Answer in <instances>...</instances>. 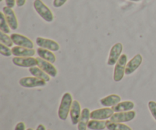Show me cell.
Instances as JSON below:
<instances>
[{"label": "cell", "instance_id": "obj_1", "mask_svg": "<svg viewBox=\"0 0 156 130\" xmlns=\"http://www.w3.org/2000/svg\"><path fill=\"white\" fill-rule=\"evenodd\" d=\"M73 97L70 93L66 92L62 95L58 110V117L61 120H66L68 117L73 104Z\"/></svg>", "mask_w": 156, "mask_h": 130}, {"label": "cell", "instance_id": "obj_2", "mask_svg": "<svg viewBox=\"0 0 156 130\" xmlns=\"http://www.w3.org/2000/svg\"><path fill=\"white\" fill-rule=\"evenodd\" d=\"M34 8L37 13L47 22H52L54 19L53 12L41 0H34Z\"/></svg>", "mask_w": 156, "mask_h": 130}, {"label": "cell", "instance_id": "obj_3", "mask_svg": "<svg viewBox=\"0 0 156 130\" xmlns=\"http://www.w3.org/2000/svg\"><path fill=\"white\" fill-rule=\"evenodd\" d=\"M126 64H127V56L126 54H122L114 67V80L115 82H120L123 79Z\"/></svg>", "mask_w": 156, "mask_h": 130}, {"label": "cell", "instance_id": "obj_4", "mask_svg": "<svg viewBox=\"0 0 156 130\" xmlns=\"http://www.w3.org/2000/svg\"><path fill=\"white\" fill-rule=\"evenodd\" d=\"M123 46L121 43H117L114 44L111 49V51L109 53V56L108 59V65L110 66L115 65L117 61L119 60L120 57L122 55Z\"/></svg>", "mask_w": 156, "mask_h": 130}, {"label": "cell", "instance_id": "obj_5", "mask_svg": "<svg viewBox=\"0 0 156 130\" xmlns=\"http://www.w3.org/2000/svg\"><path fill=\"white\" fill-rule=\"evenodd\" d=\"M19 85L21 87L27 88L44 87L47 85V82L40 79L37 77H24L19 80Z\"/></svg>", "mask_w": 156, "mask_h": 130}, {"label": "cell", "instance_id": "obj_6", "mask_svg": "<svg viewBox=\"0 0 156 130\" xmlns=\"http://www.w3.org/2000/svg\"><path fill=\"white\" fill-rule=\"evenodd\" d=\"M36 44L39 47L46 50H49L50 51H59L60 47L59 44L56 41L51 39H47V38L41 37H38L36 39Z\"/></svg>", "mask_w": 156, "mask_h": 130}, {"label": "cell", "instance_id": "obj_7", "mask_svg": "<svg viewBox=\"0 0 156 130\" xmlns=\"http://www.w3.org/2000/svg\"><path fill=\"white\" fill-rule=\"evenodd\" d=\"M114 114V111H113L112 108L105 107L101 108V109L94 110L91 111L90 114V118L91 120H108L111 118Z\"/></svg>", "mask_w": 156, "mask_h": 130}, {"label": "cell", "instance_id": "obj_8", "mask_svg": "<svg viewBox=\"0 0 156 130\" xmlns=\"http://www.w3.org/2000/svg\"><path fill=\"white\" fill-rule=\"evenodd\" d=\"M136 117V112L133 111H126V112L114 113L110 120L113 123H126L132 121Z\"/></svg>", "mask_w": 156, "mask_h": 130}, {"label": "cell", "instance_id": "obj_9", "mask_svg": "<svg viewBox=\"0 0 156 130\" xmlns=\"http://www.w3.org/2000/svg\"><path fill=\"white\" fill-rule=\"evenodd\" d=\"M36 59L37 61V66L39 68H41L43 71H44L47 74H48L50 77H56L58 72L56 67L53 65V63L47 62V61L44 60L41 57H37Z\"/></svg>", "mask_w": 156, "mask_h": 130}, {"label": "cell", "instance_id": "obj_10", "mask_svg": "<svg viewBox=\"0 0 156 130\" xmlns=\"http://www.w3.org/2000/svg\"><path fill=\"white\" fill-rule=\"evenodd\" d=\"M10 37L14 44H15L16 46L29 49L34 48V43L27 37L19 34V33H12Z\"/></svg>", "mask_w": 156, "mask_h": 130}, {"label": "cell", "instance_id": "obj_11", "mask_svg": "<svg viewBox=\"0 0 156 130\" xmlns=\"http://www.w3.org/2000/svg\"><path fill=\"white\" fill-rule=\"evenodd\" d=\"M14 65L23 68H30L37 65V61L36 58L34 57H14L12 59Z\"/></svg>", "mask_w": 156, "mask_h": 130}, {"label": "cell", "instance_id": "obj_12", "mask_svg": "<svg viewBox=\"0 0 156 130\" xmlns=\"http://www.w3.org/2000/svg\"><path fill=\"white\" fill-rule=\"evenodd\" d=\"M2 12L4 13L5 16L6 21H7L10 28L13 30H17L18 27V22L15 12L12 10V8L5 6V7L2 8Z\"/></svg>", "mask_w": 156, "mask_h": 130}, {"label": "cell", "instance_id": "obj_13", "mask_svg": "<svg viewBox=\"0 0 156 130\" xmlns=\"http://www.w3.org/2000/svg\"><path fill=\"white\" fill-rule=\"evenodd\" d=\"M142 62H143V56L140 54L136 55L126 64L125 75H126V76H130L131 74H133L141 65Z\"/></svg>", "mask_w": 156, "mask_h": 130}, {"label": "cell", "instance_id": "obj_14", "mask_svg": "<svg viewBox=\"0 0 156 130\" xmlns=\"http://www.w3.org/2000/svg\"><path fill=\"white\" fill-rule=\"evenodd\" d=\"M82 111V110L81 109V105L79 104V102L78 100H73L71 110H70L69 112L72 124L78 125L79 120H80Z\"/></svg>", "mask_w": 156, "mask_h": 130}, {"label": "cell", "instance_id": "obj_15", "mask_svg": "<svg viewBox=\"0 0 156 130\" xmlns=\"http://www.w3.org/2000/svg\"><path fill=\"white\" fill-rule=\"evenodd\" d=\"M12 55L17 57H32L35 55L36 51L34 49L26 48V47L15 46L12 49Z\"/></svg>", "mask_w": 156, "mask_h": 130}, {"label": "cell", "instance_id": "obj_16", "mask_svg": "<svg viewBox=\"0 0 156 130\" xmlns=\"http://www.w3.org/2000/svg\"><path fill=\"white\" fill-rule=\"evenodd\" d=\"M120 101H121V97L117 94H111L100 100L101 104L105 107H112Z\"/></svg>", "mask_w": 156, "mask_h": 130}, {"label": "cell", "instance_id": "obj_17", "mask_svg": "<svg viewBox=\"0 0 156 130\" xmlns=\"http://www.w3.org/2000/svg\"><path fill=\"white\" fill-rule=\"evenodd\" d=\"M90 112L88 108H84L82 111L80 120L78 123V130H87L88 128V123L90 121Z\"/></svg>", "mask_w": 156, "mask_h": 130}, {"label": "cell", "instance_id": "obj_18", "mask_svg": "<svg viewBox=\"0 0 156 130\" xmlns=\"http://www.w3.org/2000/svg\"><path fill=\"white\" fill-rule=\"evenodd\" d=\"M134 107H135V104H134L133 102L130 101V100H126V101L120 102L111 108L114 111V113H118L133 111L134 109Z\"/></svg>", "mask_w": 156, "mask_h": 130}, {"label": "cell", "instance_id": "obj_19", "mask_svg": "<svg viewBox=\"0 0 156 130\" xmlns=\"http://www.w3.org/2000/svg\"><path fill=\"white\" fill-rule=\"evenodd\" d=\"M37 53L39 57L42 58L43 59L47 61V62H51V63H54V62H56V56H55V55L53 54V52L50 51V50L39 47V48L37 49Z\"/></svg>", "mask_w": 156, "mask_h": 130}, {"label": "cell", "instance_id": "obj_20", "mask_svg": "<svg viewBox=\"0 0 156 130\" xmlns=\"http://www.w3.org/2000/svg\"><path fill=\"white\" fill-rule=\"evenodd\" d=\"M29 72L34 77L38 78L40 79H42V80L45 81V82H48L50 81V76L48 74L45 72L44 71H43L41 68L39 67H30L29 68Z\"/></svg>", "mask_w": 156, "mask_h": 130}, {"label": "cell", "instance_id": "obj_21", "mask_svg": "<svg viewBox=\"0 0 156 130\" xmlns=\"http://www.w3.org/2000/svg\"><path fill=\"white\" fill-rule=\"evenodd\" d=\"M107 128L106 121L91 120L88 123V129L90 130H104Z\"/></svg>", "mask_w": 156, "mask_h": 130}, {"label": "cell", "instance_id": "obj_22", "mask_svg": "<svg viewBox=\"0 0 156 130\" xmlns=\"http://www.w3.org/2000/svg\"><path fill=\"white\" fill-rule=\"evenodd\" d=\"M106 125L108 130H132L127 125L122 123H113L111 120H107Z\"/></svg>", "mask_w": 156, "mask_h": 130}, {"label": "cell", "instance_id": "obj_23", "mask_svg": "<svg viewBox=\"0 0 156 130\" xmlns=\"http://www.w3.org/2000/svg\"><path fill=\"white\" fill-rule=\"evenodd\" d=\"M0 30L5 33H10V27L6 21L5 16L2 12H0Z\"/></svg>", "mask_w": 156, "mask_h": 130}, {"label": "cell", "instance_id": "obj_24", "mask_svg": "<svg viewBox=\"0 0 156 130\" xmlns=\"http://www.w3.org/2000/svg\"><path fill=\"white\" fill-rule=\"evenodd\" d=\"M0 41H1L2 44H5L9 47H12V45L14 44L11 37H9V35H7V33L2 31L0 32Z\"/></svg>", "mask_w": 156, "mask_h": 130}, {"label": "cell", "instance_id": "obj_25", "mask_svg": "<svg viewBox=\"0 0 156 130\" xmlns=\"http://www.w3.org/2000/svg\"><path fill=\"white\" fill-rule=\"evenodd\" d=\"M0 53H1L2 56H6V57H9L12 55V50L9 49V47L5 46L3 44H0Z\"/></svg>", "mask_w": 156, "mask_h": 130}, {"label": "cell", "instance_id": "obj_26", "mask_svg": "<svg viewBox=\"0 0 156 130\" xmlns=\"http://www.w3.org/2000/svg\"><path fill=\"white\" fill-rule=\"evenodd\" d=\"M148 106H149V109L150 111L151 114L156 121V102L153 101V100H150L148 104Z\"/></svg>", "mask_w": 156, "mask_h": 130}, {"label": "cell", "instance_id": "obj_27", "mask_svg": "<svg viewBox=\"0 0 156 130\" xmlns=\"http://www.w3.org/2000/svg\"><path fill=\"white\" fill-rule=\"evenodd\" d=\"M67 2V0H53V5L55 8H60L65 4Z\"/></svg>", "mask_w": 156, "mask_h": 130}, {"label": "cell", "instance_id": "obj_28", "mask_svg": "<svg viewBox=\"0 0 156 130\" xmlns=\"http://www.w3.org/2000/svg\"><path fill=\"white\" fill-rule=\"evenodd\" d=\"M15 130H25V124L23 122H19L15 126Z\"/></svg>", "mask_w": 156, "mask_h": 130}, {"label": "cell", "instance_id": "obj_29", "mask_svg": "<svg viewBox=\"0 0 156 130\" xmlns=\"http://www.w3.org/2000/svg\"><path fill=\"white\" fill-rule=\"evenodd\" d=\"M5 1L6 6L9 8H14L15 5V3H16V0H5Z\"/></svg>", "mask_w": 156, "mask_h": 130}, {"label": "cell", "instance_id": "obj_30", "mask_svg": "<svg viewBox=\"0 0 156 130\" xmlns=\"http://www.w3.org/2000/svg\"><path fill=\"white\" fill-rule=\"evenodd\" d=\"M26 0H16V5L18 7H22L25 5Z\"/></svg>", "mask_w": 156, "mask_h": 130}, {"label": "cell", "instance_id": "obj_31", "mask_svg": "<svg viewBox=\"0 0 156 130\" xmlns=\"http://www.w3.org/2000/svg\"><path fill=\"white\" fill-rule=\"evenodd\" d=\"M36 130H46V127L43 124H40L38 125Z\"/></svg>", "mask_w": 156, "mask_h": 130}, {"label": "cell", "instance_id": "obj_32", "mask_svg": "<svg viewBox=\"0 0 156 130\" xmlns=\"http://www.w3.org/2000/svg\"><path fill=\"white\" fill-rule=\"evenodd\" d=\"M129 1L135 2H140V1H141V0H129Z\"/></svg>", "mask_w": 156, "mask_h": 130}, {"label": "cell", "instance_id": "obj_33", "mask_svg": "<svg viewBox=\"0 0 156 130\" xmlns=\"http://www.w3.org/2000/svg\"><path fill=\"white\" fill-rule=\"evenodd\" d=\"M26 130H34V129H32V128H28V129H27Z\"/></svg>", "mask_w": 156, "mask_h": 130}, {"label": "cell", "instance_id": "obj_34", "mask_svg": "<svg viewBox=\"0 0 156 130\" xmlns=\"http://www.w3.org/2000/svg\"><path fill=\"white\" fill-rule=\"evenodd\" d=\"M0 2H2V0H0Z\"/></svg>", "mask_w": 156, "mask_h": 130}, {"label": "cell", "instance_id": "obj_35", "mask_svg": "<svg viewBox=\"0 0 156 130\" xmlns=\"http://www.w3.org/2000/svg\"><path fill=\"white\" fill-rule=\"evenodd\" d=\"M48 130H50V129H48Z\"/></svg>", "mask_w": 156, "mask_h": 130}]
</instances>
